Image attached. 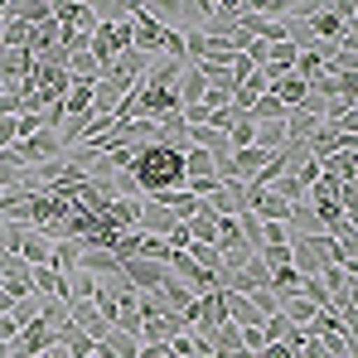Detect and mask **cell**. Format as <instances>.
Returning a JSON list of instances; mask_svg holds the SVG:
<instances>
[{
	"label": "cell",
	"instance_id": "cell-22",
	"mask_svg": "<svg viewBox=\"0 0 358 358\" xmlns=\"http://www.w3.org/2000/svg\"><path fill=\"white\" fill-rule=\"evenodd\" d=\"M10 305H15V300H10L5 291H0V315H10Z\"/></svg>",
	"mask_w": 358,
	"mask_h": 358
},
{
	"label": "cell",
	"instance_id": "cell-8",
	"mask_svg": "<svg viewBox=\"0 0 358 358\" xmlns=\"http://www.w3.org/2000/svg\"><path fill=\"white\" fill-rule=\"evenodd\" d=\"M49 252H54V242L44 238L39 228H29L24 242H20V262H24V266H49Z\"/></svg>",
	"mask_w": 358,
	"mask_h": 358
},
{
	"label": "cell",
	"instance_id": "cell-23",
	"mask_svg": "<svg viewBox=\"0 0 358 358\" xmlns=\"http://www.w3.org/2000/svg\"><path fill=\"white\" fill-rule=\"evenodd\" d=\"M0 24H5V5H0Z\"/></svg>",
	"mask_w": 358,
	"mask_h": 358
},
{
	"label": "cell",
	"instance_id": "cell-19",
	"mask_svg": "<svg viewBox=\"0 0 358 358\" xmlns=\"http://www.w3.org/2000/svg\"><path fill=\"white\" fill-rule=\"evenodd\" d=\"M15 339H20V324L10 315H0V344H15Z\"/></svg>",
	"mask_w": 358,
	"mask_h": 358
},
{
	"label": "cell",
	"instance_id": "cell-5",
	"mask_svg": "<svg viewBox=\"0 0 358 358\" xmlns=\"http://www.w3.org/2000/svg\"><path fill=\"white\" fill-rule=\"evenodd\" d=\"M92 358H141V339H131V334H121V329H107V334L97 339Z\"/></svg>",
	"mask_w": 358,
	"mask_h": 358
},
{
	"label": "cell",
	"instance_id": "cell-14",
	"mask_svg": "<svg viewBox=\"0 0 358 358\" xmlns=\"http://www.w3.org/2000/svg\"><path fill=\"white\" fill-rule=\"evenodd\" d=\"M247 145H257V121L238 117L233 126H228V150H247Z\"/></svg>",
	"mask_w": 358,
	"mask_h": 358
},
{
	"label": "cell",
	"instance_id": "cell-17",
	"mask_svg": "<svg viewBox=\"0 0 358 358\" xmlns=\"http://www.w3.org/2000/svg\"><path fill=\"white\" fill-rule=\"evenodd\" d=\"M39 320H44L49 329H63V324H68V300H49V296H39Z\"/></svg>",
	"mask_w": 358,
	"mask_h": 358
},
{
	"label": "cell",
	"instance_id": "cell-18",
	"mask_svg": "<svg viewBox=\"0 0 358 358\" xmlns=\"http://www.w3.org/2000/svg\"><path fill=\"white\" fill-rule=\"evenodd\" d=\"M29 233V223H5L0 218V252H10V257H20V242Z\"/></svg>",
	"mask_w": 358,
	"mask_h": 358
},
{
	"label": "cell",
	"instance_id": "cell-2",
	"mask_svg": "<svg viewBox=\"0 0 358 358\" xmlns=\"http://www.w3.org/2000/svg\"><path fill=\"white\" fill-rule=\"evenodd\" d=\"M117 266H121V276H126V286L141 291V296H155V291L165 286V276H170V266H160V262H141V257L117 262Z\"/></svg>",
	"mask_w": 358,
	"mask_h": 358
},
{
	"label": "cell",
	"instance_id": "cell-7",
	"mask_svg": "<svg viewBox=\"0 0 358 358\" xmlns=\"http://www.w3.org/2000/svg\"><path fill=\"white\" fill-rule=\"evenodd\" d=\"M54 344H63L68 358H92V349H97V339H92V334H83L73 320H68L63 329H54Z\"/></svg>",
	"mask_w": 358,
	"mask_h": 358
},
{
	"label": "cell",
	"instance_id": "cell-4",
	"mask_svg": "<svg viewBox=\"0 0 358 358\" xmlns=\"http://www.w3.org/2000/svg\"><path fill=\"white\" fill-rule=\"evenodd\" d=\"M179 218L165 208V203H155V199H141V233H150V238H165L170 228H175Z\"/></svg>",
	"mask_w": 358,
	"mask_h": 358
},
{
	"label": "cell",
	"instance_id": "cell-21",
	"mask_svg": "<svg viewBox=\"0 0 358 358\" xmlns=\"http://www.w3.org/2000/svg\"><path fill=\"white\" fill-rule=\"evenodd\" d=\"M257 358H296V354H291L286 344H262V354H257Z\"/></svg>",
	"mask_w": 358,
	"mask_h": 358
},
{
	"label": "cell",
	"instance_id": "cell-3",
	"mask_svg": "<svg viewBox=\"0 0 358 358\" xmlns=\"http://www.w3.org/2000/svg\"><path fill=\"white\" fill-rule=\"evenodd\" d=\"M203 208H208L213 218H238L242 213V184H218V189L203 199Z\"/></svg>",
	"mask_w": 358,
	"mask_h": 358
},
{
	"label": "cell",
	"instance_id": "cell-15",
	"mask_svg": "<svg viewBox=\"0 0 358 358\" xmlns=\"http://www.w3.org/2000/svg\"><path fill=\"white\" fill-rule=\"evenodd\" d=\"M184 257H189L194 266H203V271H213V281H218V262H223V257H218V247H203V242H189V247H184Z\"/></svg>",
	"mask_w": 358,
	"mask_h": 358
},
{
	"label": "cell",
	"instance_id": "cell-1",
	"mask_svg": "<svg viewBox=\"0 0 358 358\" xmlns=\"http://www.w3.org/2000/svg\"><path fill=\"white\" fill-rule=\"evenodd\" d=\"M126 179L136 184L141 199H165V194L184 189V145H175V141L141 145L136 150V165L126 170Z\"/></svg>",
	"mask_w": 358,
	"mask_h": 358
},
{
	"label": "cell",
	"instance_id": "cell-12",
	"mask_svg": "<svg viewBox=\"0 0 358 358\" xmlns=\"http://www.w3.org/2000/svg\"><path fill=\"white\" fill-rule=\"evenodd\" d=\"M68 78L73 83H97L102 78V63L92 59V54H68Z\"/></svg>",
	"mask_w": 358,
	"mask_h": 358
},
{
	"label": "cell",
	"instance_id": "cell-9",
	"mask_svg": "<svg viewBox=\"0 0 358 358\" xmlns=\"http://www.w3.org/2000/svg\"><path fill=\"white\" fill-rule=\"evenodd\" d=\"M68 320H73V324H78L83 334H92V339H102V334L112 329V324H107V320L97 315V305H92V300H87V305H68Z\"/></svg>",
	"mask_w": 358,
	"mask_h": 358
},
{
	"label": "cell",
	"instance_id": "cell-11",
	"mask_svg": "<svg viewBox=\"0 0 358 358\" xmlns=\"http://www.w3.org/2000/svg\"><path fill=\"white\" fill-rule=\"evenodd\" d=\"M208 175H213V155L184 145V184H189V179H208ZM213 179H218V175H213Z\"/></svg>",
	"mask_w": 358,
	"mask_h": 358
},
{
	"label": "cell",
	"instance_id": "cell-10",
	"mask_svg": "<svg viewBox=\"0 0 358 358\" xmlns=\"http://www.w3.org/2000/svg\"><path fill=\"white\" fill-rule=\"evenodd\" d=\"M78 257H83V242H54V252H49V271H78Z\"/></svg>",
	"mask_w": 358,
	"mask_h": 358
},
{
	"label": "cell",
	"instance_id": "cell-13",
	"mask_svg": "<svg viewBox=\"0 0 358 358\" xmlns=\"http://www.w3.org/2000/svg\"><path fill=\"white\" fill-rule=\"evenodd\" d=\"M155 203H165V208H170V213H175L179 223H189V218H194V213H199V199H194V194H189V189H175V194H165V199H155Z\"/></svg>",
	"mask_w": 358,
	"mask_h": 358
},
{
	"label": "cell",
	"instance_id": "cell-20",
	"mask_svg": "<svg viewBox=\"0 0 358 358\" xmlns=\"http://www.w3.org/2000/svg\"><path fill=\"white\" fill-rule=\"evenodd\" d=\"M20 170H10V165H0V194H10V189H15V184H20Z\"/></svg>",
	"mask_w": 358,
	"mask_h": 358
},
{
	"label": "cell",
	"instance_id": "cell-6",
	"mask_svg": "<svg viewBox=\"0 0 358 358\" xmlns=\"http://www.w3.org/2000/svg\"><path fill=\"white\" fill-rule=\"evenodd\" d=\"M266 92H271V97H276V102H281L286 112H296L300 102L310 97V83H305V78H296V73H286V78H276V83H271Z\"/></svg>",
	"mask_w": 358,
	"mask_h": 358
},
{
	"label": "cell",
	"instance_id": "cell-24",
	"mask_svg": "<svg viewBox=\"0 0 358 358\" xmlns=\"http://www.w3.org/2000/svg\"><path fill=\"white\" fill-rule=\"evenodd\" d=\"M208 358H213V354H208Z\"/></svg>",
	"mask_w": 358,
	"mask_h": 358
},
{
	"label": "cell",
	"instance_id": "cell-16",
	"mask_svg": "<svg viewBox=\"0 0 358 358\" xmlns=\"http://www.w3.org/2000/svg\"><path fill=\"white\" fill-rule=\"evenodd\" d=\"M247 117L257 121V126H262V121H286V107H281L271 92H262V97L252 102V112H247Z\"/></svg>",
	"mask_w": 358,
	"mask_h": 358
}]
</instances>
